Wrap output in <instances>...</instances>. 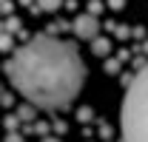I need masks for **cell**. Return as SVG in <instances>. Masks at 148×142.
Masks as SVG:
<instances>
[{"mask_svg": "<svg viewBox=\"0 0 148 142\" xmlns=\"http://www.w3.org/2000/svg\"><path fill=\"white\" fill-rule=\"evenodd\" d=\"M125 6V0H108V9H114V12H120Z\"/></svg>", "mask_w": 148, "mask_h": 142, "instance_id": "18", "label": "cell"}, {"mask_svg": "<svg viewBox=\"0 0 148 142\" xmlns=\"http://www.w3.org/2000/svg\"><path fill=\"white\" fill-rule=\"evenodd\" d=\"M86 63L69 40L37 34L26 40L6 63V77L26 102L46 111L69 108L86 83Z\"/></svg>", "mask_w": 148, "mask_h": 142, "instance_id": "1", "label": "cell"}, {"mask_svg": "<svg viewBox=\"0 0 148 142\" xmlns=\"http://www.w3.org/2000/svg\"><path fill=\"white\" fill-rule=\"evenodd\" d=\"M69 29H71V23H66V20H54V23H49L46 31L54 37V34H60V31H69Z\"/></svg>", "mask_w": 148, "mask_h": 142, "instance_id": "9", "label": "cell"}, {"mask_svg": "<svg viewBox=\"0 0 148 142\" xmlns=\"http://www.w3.org/2000/svg\"><path fill=\"white\" fill-rule=\"evenodd\" d=\"M103 9H106V6H103V0H88V14H94V17H97Z\"/></svg>", "mask_w": 148, "mask_h": 142, "instance_id": "14", "label": "cell"}, {"mask_svg": "<svg viewBox=\"0 0 148 142\" xmlns=\"http://www.w3.org/2000/svg\"><path fill=\"white\" fill-rule=\"evenodd\" d=\"M6 142H23V137H20L17 131H9L6 134Z\"/></svg>", "mask_w": 148, "mask_h": 142, "instance_id": "17", "label": "cell"}, {"mask_svg": "<svg viewBox=\"0 0 148 142\" xmlns=\"http://www.w3.org/2000/svg\"><path fill=\"white\" fill-rule=\"evenodd\" d=\"M17 117L23 119V122H34V117H37V105H32V102L20 105V108H17Z\"/></svg>", "mask_w": 148, "mask_h": 142, "instance_id": "6", "label": "cell"}, {"mask_svg": "<svg viewBox=\"0 0 148 142\" xmlns=\"http://www.w3.org/2000/svg\"><path fill=\"white\" fill-rule=\"evenodd\" d=\"M0 3H3V6H0V9H3V17H12V9H14V3H12V0H0Z\"/></svg>", "mask_w": 148, "mask_h": 142, "instance_id": "16", "label": "cell"}, {"mask_svg": "<svg viewBox=\"0 0 148 142\" xmlns=\"http://www.w3.org/2000/svg\"><path fill=\"white\" fill-rule=\"evenodd\" d=\"M3 31H6V34H20V31H23L20 17H6L3 20Z\"/></svg>", "mask_w": 148, "mask_h": 142, "instance_id": "7", "label": "cell"}, {"mask_svg": "<svg viewBox=\"0 0 148 142\" xmlns=\"http://www.w3.org/2000/svg\"><path fill=\"white\" fill-rule=\"evenodd\" d=\"M32 131L40 134V137H46V134H49V122H34V125H32Z\"/></svg>", "mask_w": 148, "mask_h": 142, "instance_id": "15", "label": "cell"}, {"mask_svg": "<svg viewBox=\"0 0 148 142\" xmlns=\"http://www.w3.org/2000/svg\"><path fill=\"white\" fill-rule=\"evenodd\" d=\"M117 57L125 63V60H131V51H128V48H120V54H117Z\"/></svg>", "mask_w": 148, "mask_h": 142, "instance_id": "23", "label": "cell"}, {"mask_svg": "<svg viewBox=\"0 0 148 142\" xmlns=\"http://www.w3.org/2000/svg\"><path fill=\"white\" fill-rule=\"evenodd\" d=\"M91 54L94 57H111V40L108 37H97V40H91Z\"/></svg>", "mask_w": 148, "mask_h": 142, "instance_id": "4", "label": "cell"}, {"mask_svg": "<svg viewBox=\"0 0 148 142\" xmlns=\"http://www.w3.org/2000/svg\"><path fill=\"white\" fill-rule=\"evenodd\" d=\"M114 37H120V40H128V37H134V26H117Z\"/></svg>", "mask_w": 148, "mask_h": 142, "instance_id": "12", "label": "cell"}, {"mask_svg": "<svg viewBox=\"0 0 148 142\" xmlns=\"http://www.w3.org/2000/svg\"><path fill=\"white\" fill-rule=\"evenodd\" d=\"M0 43H3V51H17V48H14V40H12V34H6V31H3V40H0Z\"/></svg>", "mask_w": 148, "mask_h": 142, "instance_id": "13", "label": "cell"}, {"mask_svg": "<svg viewBox=\"0 0 148 142\" xmlns=\"http://www.w3.org/2000/svg\"><path fill=\"white\" fill-rule=\"evenodd\" d=\"M23 122V119H20L17 114H6V119H3V125H6V134H9V131H17V125Z\"/></svg>", "mask_w": 148, "mask_h": 142, "instance_id": "10", "label": "cell"}, {"mask_svg": "<svg viewBox=\"0 0 148 142\" xmlns=\"http://www.w3.org/2000/svg\"><path fill=\"white\" fill-rule=\"evenodd\" d=\"M134 37L137 40H145V26H134Z\"/></svg>", "mask_w": 148, "mask_h": 142, "instance_id": "19", "label": "cell"}, {"mask_svg": "<svg viewBox=\"0 0 148 142\" xmlns=\"http://www.w3.org/2000/svg\"><path fill=\"white\" fill-rule=\"evenodd\" d=\"M71 31L80 37V40H88V43H91V40L100 37V20L94 17V14H88V12H86V14H77V17L71 20Z\"/></svg>", "mask_w": 148, "mask_h": 142, "instance_id": "3", "label": "cell"}, {"mask_svg": "<svg viewBox=\"0 0 148 142\" xmlns=\"http://www.w3.org/2000/svg\"><path fill=\"white\" fill-rule=\"evenodd\" d=\"M60 6H66L63 0H37V6L32 9V14H40V12H57Z\"/></svg>", "mask_w": 148, "mask_h": 142, "instance_id": "5", "label": "cell"}, {"mask_svg": "<svg viewBox=\"0 0 148 142\" xmlns=\"http://www.w3.org/2000/svg\"><path fill=\"white\" fill-rule=\"evenodd\" d=\"M140 54H148V40H143V43H140Z\"/></svg>", "mask_w": 148, "mask_h": 142, "instance_id": "24", "label": "cell"}, {"mask_svg": "<svg viewBox=\"0 0 148 142\" xmlns=\"http://www.w3.org/2000/svg\"><path fill=\"white\" fill-rule=\"evenodd\" d=\"M54 131H57V134H66V131H69V125L63 122V119H57V122H54Z\"/></svg>", "mask_w": 148, "mask_h": 142, "instance_id": "20", "label": "cell"}, {"mask_svg": "<svg viewBox=\"0 0 148 142\" xmlns=\"http://www.w3.org/2000/svg\"><path fill=\"white\" fill-rule=\"evenodd\" d=\"M77 119H80L83 125H86V122H91V119H94V111H91L88 105H86V108H77Z\"/></svg>", "mask_w": 148, "mask_h": 142, "instance_id": "11", "label": "cell"}, {"mask_svg": "<svg viewBox=\"0 0 148 142\" xmlns=\"http://www.w3.org/2000/svg\"><path fill=\"white\" fill-rule=\"evenodd\" d=\"M100 137H103V139H108V137H111V128H108V125H100Z\"/></svg>", "mask_w": 148, "mask_h": 142, "instance_id": "22", "label": "cell"}, {"mask_svg": "<svg viewBox=\"0 0 148 142\" xmlns=\"http://www.w3.org/2000/svg\"><path fill=\"white\" fill-rule=\"evenodd\" d=\"M12 102H14V97H12L9 91H3V105H6V108H12Z\"/></svg>", "mask_w": 148, "mask_h": 142, "instance_id": "21", "label": "cell"}, {"mask_svg": "<svg viewBox=\"0 0 148 142\" xmlns=\"http://www.w3.org/2000/svg\"><path fill=\"white\" fill-rule=\"evenodd\" d=\"M120 142H148V66L134 74L120 108Z\"/></svg>", "mask_w": 148, "mask_h": 142, "instance_id": "2", "label": "cell"}, {"mask_svg": "<svg viewBox=\"0 0 148 142\" xmlns=\"http://www.w3.org/2000/svg\"><path fill=\"white\" fill-rule=\"evenodd\" d=\"M120 66H123V60L120 57H106V63H103V68H106V74H120Z\"/></svg>", "mask_w": 148, "mask_h": 142, "instance_id": "8", "label": "cell"}, {"mask_svg": "<svg viewBox=\"0 0 148 142\" xmlns=\"http://www.w3.org/2000/svg\"><path fill=\"white\" fill-rule=\"evenodd\" d=\"M40 142H63V139H57V137H43Z\"/></svg>", "mask_w": 148, "mask_h": 142, "instance_id": "25", "label": "cell"}]
</instances>
